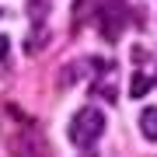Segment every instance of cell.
<instances>
[{
    "label": "cell",
    "mask_w": 157,
    "mask_h": 157,
    "mask_svg": "<svg viewBox=\"0 0 157 157\" xmlns=\"http://www.w3.org/2000/svg\"><path fill=\"white\" fill-rule=\"evenodd\" d=\"M150 87H154V80L147 77V73H133V84H129V94L133 98H143Z\"/></svg>",
    "instance_id": "cell-5"
},
{
    "label": "cell",
    "mask_w": 157,
    "mask_h": 157,
    "mask_svg": "<svg viewBox=\"0 0 157 157\" xmlns=\"http://www.w3.org/2000/svg\"><path fill=\"white\" fill-rule=\"evenodd\" d=\"M101 129H105V115L87 105V108H80V112L70 119V140L77 147H87V143H94L101 136Z\"/></svg>",
    "instance_id": "cell-1"
},
{
    "label": "cell",
    "mask_w": 157,
    "mask_h": 157,
    "mask_svg": "<svg viewBox=\"0 0 157 157\" xmlns=\"http://www.w3.org/2000/svg\"><path fill=\"white\" fill-rule=\"evenodd\" d=\"M98 28L105 42H115L126 28V0H101V11H98Z\"/></svg>",
    "instance_id": "cell-2"
},
{
    "label": "cell",
    "mask_w": 157,
    "mask_h": 157,
    "mask_svg": "<svg viewBox=\"0 0 157 157\" xmlns=\"http://www.w3.org/2000/svg\"><path fill=\"white\" fill-rule=\"evenodd\" d=\"M140 129H143L147 140L157 143V108H143V115H140Z\"/></svg>",
    "instance_id": "cell-4"
},
{
    "label": "cell",
    "mask_w": 157,
    "mask_h": 157,
    "mask_svg": "<svg viewBox=\"0 0 157 157\" xmlns=\"http://www.w3.org/2000/svg\"><path fill=\"white\" fill-rule=\"evenodd\" d=\"M7 49H11V42H7V39H0V73L7 70Z\"/></svg>",
    "instance_id": "cell-6"
},
{
    "label": "cell",
    "mask_w": 157,
    "mask_h": 157,
    "mask_svg": "<svg viewBox=\"0 0 157 157\" xmlns=\"http://www.w3.org/2000/svg\"><path fill=\"white\" fill-rule=\"evenodd\" d=\"M84 157H94V154H84Z\"/></svg>",
    "instance_id": "cell-7"
},
{
    "label": "cell",
    "mask_w": 157,
    "mask_h": 157,
    "mask_svg": "<svg viewBox=\"0 0 157 157\" xmlns=\"http://www.w3.org/2000/svg\"><path fill=\"white\" fill-rule=\"evenodd\" d=\"M11 154L14 157H49V147L42 143V136L35 129H25L21 136L11 140Z\"/></svg>",
    "instance_id": "cell-3"
}]
</instances>
